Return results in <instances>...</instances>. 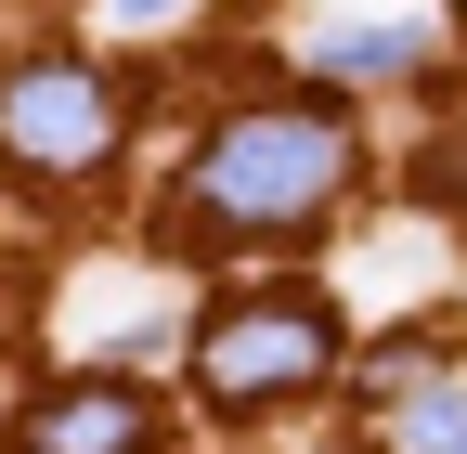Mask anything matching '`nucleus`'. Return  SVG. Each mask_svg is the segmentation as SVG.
Returning <instances> with one entry per match:
<instances>
[{
	"instance_id": "nucleus-1",
	"label": "nucleus",
	"mask_w": 467,
	"mask_h": 454,
	"mask_svg": "<svg viewBox=\"0 0 467 454\" xmlns=\"http://www.w3.org/2000/svg\"><path fill=\"white\" fill-rule=\"evenodd\" d=\"M350 182V118L325 104H260V118H221L195 156V208L247 221V234H299V221Z\"/></svg>"
},
{
	"instance_id": "nucleus-2",
	"label": "nucleus",
	"mask_w": 467,
	"mask_h": 454,
	"mask_svg": "<svg viewBox=\"0 0 467 454\" xmlns=\"http://www.w3.org/2000/svg\"><path fill=\"white\" fill-rule=\"evenodd\" d=\"M325 364H337V312L325 299H247V312H221L195 337V389L208 403H285Z\"/></svg>"
},
{
	"instance_id": "nucleus-3",
	"label": "nucleus",
	"mask_w": 467,
	"mask_h": 454,
	"mask_svg": "<svg viewBox=\"0 0 467 454\" xmlns=\"http://www.w3.org/2000/svg\"><path fill=\"white\" fill-rule=\"evenodd\" d=\"M0 143L66 182V169H91V156L117 143V91H104L91 66H26L14 91H0Z\"/></svg>"
},
{
	"instance_id": "nucleus-4",
	"label": "nucleus",
	"mask_w": 467,
	"mask_h": 454,
	"mask_svg": "<svg viewBox=\"0 0 467 454\" xmlns=\"http://www.w3.org/2000/svg\"><path fill=\"white\" fill-rule=\"evenodd\" d=\"M143 441H156V389H130V377H66L14 428V454H143Z\"/></svg>"
},
{
	"instance_id": "nucleus-5",
	"label": "nucleus",
	"mask_w": 467,
	"mask_h": 454,
	"mask_svg": "<svg viewBox=\"0 0 467 454\" xmlns=\"http://www.w3.org/2000/svg\"><path fill=\"white\" fill-rule=\"evenodd\" d=\"M429 52V14H377V26H325L312 39V78H402Z\"/></svg>"
},
{
	"instance_id": "nucleus-6",
	"label": "nucleus",
	"mask_w": 467,
	"mask_h": 454,
	"mask_svg": "<svg viewBox=\"0 0 467 454\" xmlns=\"http://www.w3.org/2000/svg\"><path fill=\"white\" fill-rule=\"evenodd\" d=\"M377 441H389V454H467V389H429V403H402Z\"/></svg>"
},
{
	"instance_id": "nucleus-7",
	"label": "nucleus",
	"mask_w": 467,
	"mask_h": 454,
	"mask_svg": "<svg viewBox=\"0 0 467 454\" xmlns=\"http://www.w3.org/2000/svg\"><path fill=\"white\" fill-rule=\"evenodd\" d=\"M441 351H454V325H416V337H389V351L364 364V389H402V377H429Z\"/></svg>"
},
{
	"instance_id": "nucleus-8",
	"label": "nucleus",
	"mask_w": 467,
	"mask_h": 454,
	"mask_svg": "<svg viewBox=\"0 0 467 454\" xmlns=\"http://www.w3.org/2000/svg\"><path fill=\"white\" fill-rule=\"evenodd\" d=\"M104 14H117V26H156V14H169V0H104Z\"/></svg>"
},
{
	"instance_id": "nucleus-9",
	"label": "nucleus",
	"mask_w": 467,
	"mask_h": 454,
	"mask_svg": "<svg viewBox=\"0 0 467 454\" xmlns=\"http://www.w3.org/2000/svg\"><path fill=\"white\" fill-rule=\"evenodd\" d=\"M454 14H467V0H454Z\"/></svg>"
}]
</instances>
